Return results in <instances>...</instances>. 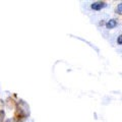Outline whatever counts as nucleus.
Wrapping results in <instances>:
<instances>
[{
    "label": "nucleus",
    "mask_w": 122,
    "mask_h": 122,
    "mask_svg": "<svg viewBox=\"0 0 122 122\" xmlns=\"http://www.w3.org/2000/svg\"><path fill=\"white\" fill-rule=\"evenodd\" d=\"M4 118H5L4 110L1 108V109H0V122H4Z\"/></svg>",
    "instance_id": "20e7f679"
},
{
    "label": "nucleus",
    "mask_w": 122,
    "mask_h": 122,
    "mask_svg": "<svg viewBox=\"0 0 122 122\" xmlns=\"http://www.w3.org/2000/svg\"><path fill=\"white\" fill-rule=\"evenodd\" d=\"M117 25H118V22H117L116 20H110L106 24V26H107V29L111 30V29H114V28H115Z\"/></svg>",
    "instance_id": "7ed1b4c3"
},
{
    "label": "nucleus",
    "mask_w": 122,
    "mask_h": 122,
    "mask_svg": "<svg viewBox=\"0 0 122 122\" xmlns=\"http://www.w3.org/2000/svg\"><path fill=\"white\" fill-rule=\"evenodd\" d=\"M8 122H9V121H8Z\"/></svg>",
    "instance_id": "0eeeda50"
},
{
    "label": "nucleus",
    "mask_w": 122,
    "mask_h": 122,
    "mask_svg": "<svg viewBox=\"0 0 122 122\" xmlns=\"http://www.w3.org/2000/svg\"><path fill=\"white\" fill-rule=\"evenodd\" d=\"M107 5V3L105 1H95L92 3V9H94V10H101L102 8H104V7Z\"/></svg>",
    "instance_id": "f03ea898"
},
{
    "label": "nucleus",
    "mask_w": 122,
    "mask_h": 122,
    "mask_svg": "<svg viewBox=\"0 0 122 122\" xmlns=\"http://www.w3.org/2000/svg\"><path fill=\"white\" fill-rule=\"evenodd\" d=\"M117 42H118V44H119V45H121V44H122V36H121V35H120L119 37H118Z\"/></svg>",
    "instance_id": "39448f33"
},
{
    "label": "nucleus",
    "mask_w": 122,
    "mask_h": 122,
    "mask_svg": "<svg viewBox=\"0 0 122 122\" xmlns=\"http://www.w3.org/2000/svg\"><path fill=\"white\" fill-rule=\"evenodd\" d=\"M121 3H120V4L119 5H118V8H117V13H119V14H121Z\"/></svg>",
    "instance_id": "423d86ee"
},
{
    "label": "nucleus",
    "mask_w": 122,
    "mask_h": 122,
    "mask_svg": "<svg viewBox=\"0 0 122 122\" xmlns=\"http://www.w3.org/2000/svg\"><path fill=\"white\" fill-rule=\"evenodd\" d=\"M30 106L24 100H20L15 103L12 122H25L30 117Z\"/></svg>",
    "instance_id": "f257e3e1"
}]
</instances>
